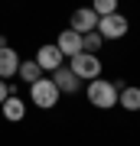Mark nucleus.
Masks as SVG:
<instances>
[{"instance_id": "1", "label": "nucleus", "mask_w": 140, "mask_h": 146, "mask_svg": "<svg viewBox=\"0 0 140 146\" xmlns=\"http://www.w3.org/2000/svg\"><path fill=\"white\" fill-rule=\"evenodd\" d=\"M85 98L91 101V107L111 110V107H117V84L108 78H91L88 88H85Z\"/></svg>"}, {"instance_id": "2", "label": "nucleus", "mask_w": 140, "mask_h": 146, "mask_svg": "<svg viewBox=\"0 0 140 146\" xmlns=\"http://www.w3.org/2000/svg\"><path fill=\"white\" fill-rule=\"evenodd\" d=\"M29 101H33L36 107H42V110L56 107V104H59V88L52 84V78H39V81H33V84H29Z\"/></svg>"}, {"instance_id": "3", "label": "nucleus", "mask_w": 140, "mask_h": 146, "mask_svg": "<svg viewBox=\"0 0 140 146\" xmlns=\"http://www.w3.org/2000/svg\"><path fill=\"white\" fill-rule=\"evenodd\" d=\"M101 33V39H124L127 29H130V20L124 13H108V16H98V26H94Z\"/></svg>"}, {"instance_id": "4", "label": "nucleus", "mask_w": 140, "mask_h": 146, "mask_svg": "<svg viewBox=\"0 0 140 146\" xmlns=\"http://www.w3.org/2000/svg\"><path fill=\"white\" fill-rule=\"evenodd\" d=\"M68 68H72L82 81L101 78V58L91 55V52H78V55H72V65H68Z\"/></svg>"}, {"instance_id": "5", "label": "nucleus", "mask_w": 140, "mask_h": 146, "mask_svg": "<svg viewBox=\"0 0 140 146\" xmlns=\"http://www.w3.org/2000/svg\"><path fill=\"white\" fill-rule=\"evenodd\" d=\"M49 78H52V84L59 88V94H75V91H78V84H82V78H78V75H75L68 65H59L56 72L49 75Z\"/></svg>"}, {"instance_id": "6", "label": "nucleus", "mask_w": 140, "mask_h": 146, "mask_svg": "<svg viewBox=\"0 0 140 146\" xmlns=\"http://www.w3.org/2000/svg\"><path fill=\"white\" fill-rule=\"evenodd\" d=\"M98 26V13L91 10V7H78L72 13V20H68V29H75L78 36H85V33H91Z\"/></svg>"}, {"instance_id": "7", "label": "nucleus", "mask_w": 140, "mask_h": 146, "mask_svg": "<svg viewBox=\"0 0 140 146\" xmlns=\"http://www.w3.org/2000/svg\"><path fill=\"white\" fill-rule=\"evenodd\" d=\"M33 62H36L42 72H56L59 65H65V55L59 52V46H39V52H36V58H33Z\"/></svg>"}, {"instance_id": "8", "label": "nucleus", "mask_w": 140, "mask_h": 146, "mask_svg": "<svg viewBox=\"0 0 140 146\" xmlns=\"http://www.w3.org/2000/svg\"><path fill=\"white\" fill-rule=\"evenodd\" d=\"M56 46H59V52H62L65 58H72V55L82 52V36H78L75 29H62L59 39H56Z\"/></svg>"}, {"instance_id": "9", "label": "nucleus", "mask_w": 140, "mask_h": 146, "mask_svg": "<svg viewBox=\"0 0 140 146\" xmlns=\"http://www.w3.org/2000/svg\"><path fill=\"white\" fill-rule=\"evenodd\" d=\"M16 68H20V55H16L10 46H0V78H3V81L13 78Z\"/></svg>"}, {"instance_id": "10", "label": "nucleus", "mask_w": 140, "mask_h": 146, "mask_svg": "<svg viewBox=\"0 0 140 146\" xmlns=\"http://www.w3.org/2000/svg\"><path fill=\"white\" fill-rule=\"evenodd\" d=\"M117 107H124V110H140V88L124 84V88L117 91Z\"/></svg>"}, {"instance_id": "11", "label": "nucleus", "mask_w": 140, "mask_h": 146, "mask_svg": "<svg viewBox=\"0 0 140 146\" xmlns=\"http://www.w3.org/2000/svg\"><path fill=\"white\" fill-rule=\"evenodd\" d=\"M0 110H3V117H7V120H13V123H16V120H23V114H26V104H23L20 98H16V94H10V98H7L3 104H0Z\"/></svg>"}, {"instance_id": "12", "label": "nucleus", "mask_w": 140, "mask_h": 146, "mask_svg": "<svg viewBox=\"0 0 140 146\" xmlns=\"http://www.w3.org/2000/svg\"><path fill=\"white\" fill-rule=\"evenodd\" d=\"M16 78L26 81V84H33V81L42 78V68H39L36 62H20V68H16Z\"/></svg>"}, {"instance_id": "13", "label": "nucleus", "mask_w": 140, "mask_h": 146, "mask_svg": "<svg viewBox=\"0 0 140 146\" xmlns=\"http://www.w3.org/2000/svg\"><path fill=\"white\" fill-rule=\"evenodd\" d=\"M104 46V39H101V33L98 29H91V33H85L82 36V52H91V55H98V49Z\"/></svg>"}, {"instance_id": "14", "label": "nucleus", "mask_w": 140, "mask_h": 146, "mask_svg": "<svg viewBox=\"0 0 140 146\" xmlns=\"http://www.w3.org/2000/svg\"><path fill=\"white\" fill-rule=\"evenodd\" d=\"M91 10L98 16H108V13H117V0H91Z\"/></svg>"}, {"instance_id": "15", "label": "nucleus", "mask_w": 140, "mask_h": 146, "mask_svg": "<svg viewBox=\"0 0 140 146\" xmlns=\"http://www.w3.org/2000/svg\"><path fill=\"white\" fill-rule=\"evenodd\" d=\"M7 98H10V84H7L3 78H0V104H3V101H7Z\"/></svg>"}]
</instances>
